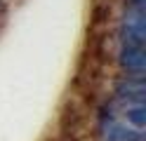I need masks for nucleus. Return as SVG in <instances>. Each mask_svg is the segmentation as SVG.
Instances as JSON below:
<instances>
[{
  "label": "nucleus",
  "instance_id": "f257e3e1",
  "mask_svg": "<svg viewBox=\"0 0 146 141\" xmlns=\"http://www.w3.org/2000/svg\"><path fill=\"white\" fill-rule=\"evenodd\" d=\"M99 136H102V141H144V134L139 129L127 127L115 118H102Z\"/></svg>",
  "mask_w": 146,
  "mask_h": 141
},
{
  "label": "nucleus",
  "instance_id": "f03ea898",
  "mask_svg": "<svg viewBox=\"0 0 146 141\" xmlns=\"http://www.w3.org/2000/svg\"><path fill=\"white\" fill-rule=\"evenodd\" d=\"M115 97L127 103H144L146 97V85L141 75H127L125 80L115 85Z\"/></svg>",
  "mask_w": 146,
  "mask_h": 141
},
{
  "label": "nucleus",
  "instance_id": "20e7f679",
  "mask_svg": "<svg viewBox=\"0 0 146 141\" xmlns=\"http://www.w3.org/2000/svg\"><path fill=\"white\" fill-rule=\"evenodd\" d=\"M125 118L134 125V129H144L146 125V108H144V103H127V108H125Z\"/></svg>",
  "mask_w": 146,
  "mask_h": 141
},
{
  "label": "nucleus",
  "instance_id": "7ed1b4c3",
  "mask_svg": "<svg viewBox=\"0 0 146 141\" xmlns=\"http://www.w3.org/2000/svg\"><path fill=\"white\" fill-rule=\"evenodd\" d=\"M120 66L127 73L141 75L144 78V71H146V52H144V47L123 45V50H120Z\"/></svg>",
  "mask_w": 146,
  "mask_h": 141
}]
</instances>
